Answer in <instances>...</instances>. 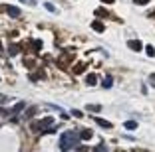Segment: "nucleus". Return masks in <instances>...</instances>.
<instances>
[{
  "mask_svg": "<svg viewBox=\"0 0 155 152\" xmlns=\"http://www.w3.org/2000/svg\"><path fill=\"white\" fill-rule=\"evenodd\" d=\"M129 49H133V51H141L143 45H141L139 40H131V42H129Z\"/></svg>",
  "mask_w": 155,
  "mask_h": 152,
  "instance_id": "4",
  "label": "nucleus"
},
{
  "mask_svg": "<svg viewBox=\"0 0 155 152\" xmlns=\"http://www.w3.org/2000/svg\"><path fill=\"white\" fill-rule=\"evenodd\" d=\"M0 12H6L10 16V18H20V14H22V10L16 8V6H10V4H4L0 6Z\"/></svg>",
  "mask_w": 155,
  "mask_h": 152,
  "instance_id": "3",
  "label": "nucleus"
},
{
  "mask_svg": "<svg viewBox=\"0 0 155 152\" xmlns=\"http://www.w3.org/2000/svg\"><path fill=\"white\" fill-rule=\"evenodd\" d=\"M96 16H97V18H100V16H101V18H105V16H110V12H107L105 8H97L96 10Z\"/></svg>",
  "mask_w": 155,
  "mask_h": 152,
  "instance_id": "11",
  "label": "nucleus"
},
{
  "mask_svg": "<svg viewBox=\"0 0 155 152\" xmlns=\"http://www.w3.org/2000/svg\"><path fill=\"white\" fill-rule=\"evenodd\" d=\"M91 28H94V30H96V32H100V34H101V32L105 30V26H104V24H101V22H97V20H96V22H94V24H91Z\"/></svg>",
  "mask_w": 155,
  "mask_h": 152,
  "instance_id": "8",
  "label": "nucleus"
},
{
  "mask_svg": "<svg viewBox=\"0 0 155 152\" xmlns=\"http://www.w3.org/2000/svg\"><path fill=\"white\" fill-rule=\"evenodd\" d=\"M101 85H104V89H110V87L114 85V77H111V75H107L104 81H101Z\"/></svg>",
  "mask_w": 155,
  "mask_h": 152,
  "instance_id": "6",
  "label": "nucleus"
},
{
  "mask_svg": "<svg viewBox=\"0 0 155 152\" xmlns=\"http://www.w3.org/2000/svg\"><path fill=\"white\" fill-rule=\"evenodd\" d=\"M87 111H91V113H97V111H101V107H100V105H87Z\"/></svg>",
  "mask_w": 155,
  "mask_h": 152,
  "instance_id": "13",
  "label": "nucleus"
},
{
  "mask_svg": "<svg viewBox=\"0 0 155 152\" xmlns=\"http://www.w3.org/2000/svg\"><path fill=\"white\" fill-rule=\"evenodd\" d=\"M80 134L74 132V130H66L62 134V138H60V148L62 150H72V148H78L80 146Z\"/></svg>",
  "mask_w": 155,
  "mask_h": 152,
  "instance_id": "1",
  "label": "nucleus"
},
{
  "mask_svg": "<svg viewBox=\"0 0 155 152\" xmlns=\"http://www.w3.org/2000/svg\"><path fill=\"white\" fill-rule=\"evenodd\" d=\"M149 81H151V85L155 87V75H151V77H149Z\"/></svg>",
  "mask_w": 155,
  "mask_h": 152,
  "instance_id": "22",
  "label": "nucleus"
},
{
  "mask_svg": "<svg viewBox=\"0 0 155 152\" xmlns=\"http://www.w3.org/2000/svg\"><path fill=\"white\" fill-rule=\"evenodd\" d=\"M101 2H105V4H114L115 0H101Z\"/></svg>",
  "mask_w": 155,
  "mask_h": 152,
  "instance_id": "23",
  "label": "nucleus"
},
{
  "mask_svg": "<svg viewBox=\"0 0 155 152\" xmlns=\"http://www.w3.org/2000/svg\"><path fill=\"white\" fill-rule=\"evenodd\" d=\"M84 71V63H78L76 67H74V73H82Z\"/></svg>",
  "mask_w": 155,
  "mask_h": 152,
  "instance_id": "16",
  "label": "nucleus"
},
{
  "mask_svg": "<svg viewBox=\"0 0 155 152\" xmlns=\"http://www.w3.org/2000/svg\"><path fill=\"white\" fill-rule=\"evenodd\" d=\"M46 10H48V12H56V6L52 4V2H46Z\"/></svg>",
  "mask_w": 155,
  "mask_h": 152,
  "instance_id": "17",
  "label": "nucleus"
},
{
  "mask_svg": "<svg viewBox=\"0 0 155 152\" xmlns=\"http://www.w3.org/2000/svg\"><path fill=\"white\" fill-rule=\"evenodd\" d=\"M86 83H87V85H96V83H97V77L94 75V73H90V75L86 77Z\"/></svg>",
  "mask_w": 155,
  "mask_h": 152,
  "instance_id": "9",
  "label": "nucleus"
},
{
  "mask_svg": "<svg viewBox=\"0 0 155 152\" xmlns=\"http://www.w3.org/2000/svg\"><path fill=\"white\" fill-rule=\"evenodd\" d=\"M145 51H147V55H149V57H153V55H155V48H153V45H147Z\"/></svg>",
  "mask_w": 155,
  "mask_h": 152,
  "instance_id": "14",
  "label": "nucleus"
},
{
  "mask_svg": "<svg viewBox=\"0 0 155 152\" xmlns=\"http://www.w3.org/2000/svg\"><path fill=\"white\" fill-rule=\"evenodd\" d=\"M137 6H145V4H149V0H133Z\"/></svg>",
  "mask_w": 155,
  "mask_h": 152,
  "instance_id": "19",
  "label": "nucleus"
},
{
  "mask_svg": "<svg viewBox=\"0 0 155 152\" xmlns=\"http://www.w3.org/2000/svg\"><path fill=\"white\" fill-rule=\"evenodd\" d=\"M36 111H38V109H36V107H30V109H28V111H26V113H24V119H32V116H34V115H36Z\"/></svg>",
  "mask_w": 155,
  "mask_h": 152,
  "instance_id": "10",
  "label": "nucleus"
},
{
  "mask_svg": "<svg viewBox=\"0 0 155 152\" xmlns=\"http://www.w3.org/2000/svg\"><path fill=\"white\" fill-rule=\"evenodd\" d=\"M32 48L36 49V51H38V49H42V42L40 40H38V42H32Z\"/></svg>",
  "mask_w": 155,
  "mask_h": 152,
  "instance_id": "18",
  "label": "nucleus"
},
{
  "mask_svg": "<svg viewBox=\"0 0 155 152\" xmlns=\"http://www.w3.org/2000/svg\"><path fill=\"white\" fill-rule=\"evenodd\" d=\"M30 129L34 130V132H44V130H54L56 126H54V119H44V121H40V123H34V125H30Z\"/></svg>",
  "mask_w": 155,
  "mask_h": 152,
  "instance_id": "2",
  "label": "nucleus"
},
{
  "mask_svg": "<svg viewBox=\"0 0 155 152\" xmlns=\"http://www.w3.org/2000/svg\"><path fill=\"white\" fill-rule=\"evenodd\" d=\"M20 2H24V4H28V6H36V0H20Z\"/></svg>",
  "mask_w": 155,
  "mask_h": 152,
  "instance_id": "20",
  "label": "nucleus"
},
{
  "mask_svg": "<svg viewBox=\"0 0 155 152\" xmlns=\"http://www.w3.org/2000/svg\"><path fill=\"white\" fill-rule=\"evenodd\" d=\"M125 129H127V130H135L137 129V123L135 121H127V123H125Z\"/></svg>",
  "mask_w": 155,
  "mask_h": 152,
  "instance_id": "12",
  "label": "nucleus"
},
{
  "mask_svg": "<svg viewBox=\"0 0 155 152\" xmlns=\"http://www.w3.org/2000/svg\"><path fill=\"white\" fill-rule=\"evenodd\" d=\"M8 54H10V55H16V54H18V45H10Z\"/></svg>",
  "mask_w": 155,
  "mask_h": 152,
  "instance_id": "15",
  "label": "nucleus"
},
{
  "mask_svg": "<svg viewBox=\"0 0 155 152\" xmlns=\"http://www.w3.org/2000/svg\"><path fill=\"white\" fill-rule=\"evenodd\" d=\"M91 134H94V132H91L90 129H86V130H82V132H80V138H82V140H90Z\"/></svg>",
  "mask_w": 155,
  "mask_h": 152,
  "instance_id": "7",
  "label": "nucleus"
},
{
  "mask_svg": "<svg viewBox=\"0 0 155 152\" xmlns=\"http://www.w3.org/2000/svg\"><path fill=\"white\" fill-rule=\"evenodd\" d=\"M94 121H96L100 126H104V129H111V123L105 121V119H100V116H97V119H94Z\"/></svg>",
  "mask_w": 155,
  "mask_h": 152,
  "instance_id": "5",
  "label": "nucleus"
},
{
  "mask_svg": "<svg viewBox=\"0 0 155 152\" xmlns=\"http://www.w3.org/2000/svg\"><path fill=\"white\" fill-rule=\"evenodd\" d=\"M72 115H74V116H78V119H80V116H82V111H72Z\"/></svg>",
  "mask_w": 155,
  "mask_h": 152,
  "instance_id": "21",
  "label": "nucleus"
}]
</instances>
